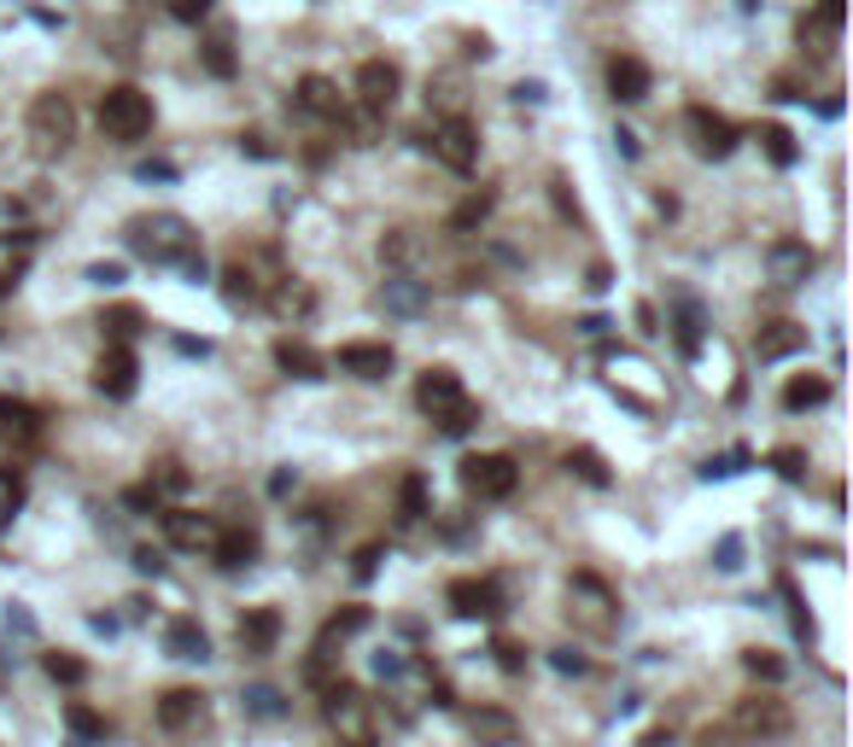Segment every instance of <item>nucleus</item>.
Segmentation results:
<instances>
[{
	"label": "nucleus",
	"mask_w": 853,
	"mask_h": 747,
	"mask_svg": "<svg viewBox=\"0 0 853 747\" xmlns=\"http://www.w3.org/2000/svg\"><path fill=\"white\" fill-rule=\"evenodd\" d=\"M129 245H135L140 257H152V263H181L193 281H206V257L193 252L188 222L170 217V211H158V217H135V222H129Z\"/></svg>",
	"instance_id": "obj_1"
},
{
	"label": "nucleus",
	"mask_w": 853,
	"mask_h": 747,
	"mask_svg": "<svg viewBox=\"0 0 853 747\" xmlns=\"http://www.w3.org/2000/svg\"><path fill=\"white\" fill-rule=\"evenodd\" d=\"M415 403L433 414L444 432H468L474 427V403H468V391H462V380L451 368H426L421 386H415Z\"/></svg>",
	"instance_id": "obj_2"
},
{
	"label": "nucleus",
	"mask_w": 853,
	"mask_h": 747,
	"mask_svg": "<svg viewBox=\"0 0 853 747\" xmlns=\"http://www.w3.org/2000/svg\"><path fill=\"white\" fill-rule=\"evenodd\" d=\"M99 129L112 140H140L152 129V99L140 88H106L99 94Z\"/></svg>",
	"instance_id": "obj_3"
},
{
	"label": "nucleus",
	"mask_w": 853,
	"mask_h": 747,
	"mask_svg": "<svg viewBox=\"0 0 853 747\" xmlns=\"http://www.w3.org/2000/svg\"><path fill=\"white\" fill-rule=\"evenodd\" d=\"M76 140V112H71V99L65 94H42L30 106V147L53 158V152H65Z\"/></svg>",
	"instance_id": "obj_4"
},
{
	"label": "nucleus",
	"mask_w": 853,
	"mask_h": 747,
	"mask_svg": "<svg viewBox=\"0 0 853 747\" xmlns=\"http://www.w3.org/2000/svg\"><path fill=\"white\" fill-rule=\"evenodd\" d=\"M515 462L509 455H468L462 462V485H468L480 503H503V496H515Z\"/></svg>",
	"instance_id": "obj_5"
},
{
	"label": "nucleus",
	"mask_w": 853,
	"mask_h": 747,
	"mask_svg": "<svg viewBox=\"0 0 853 747\" xmlns=\"http://www.w3.org/2000/svg\"><path fill=\"white\" fill-rule=\"evenodd\" d=\"M433 152H439V164H444V170L468 176V170H474V158H480L474 123H468V117H444L439 129H433Z\"/></svg>",
	"instance_id": "obj_6"
},
{
	"label": "nucleus",
	"mask_w": 853,
	"mask_h": 747,
	"mask_svg": "<svg viewBox=\"0 0 853 747\" xmlns=\"http://www.w3.org/2000/svg\"><path fill=\"white\" fill-rule=\"evenodd\" d=\"M730 724H737V736H783L789 730V707L771 701V695H748V701H737Z\"/></svg>",
	"instance_id": "obj_7"
},
{
	"label": "nucleus",
	"mask_w": 853,
	"mask_h": 747,
	"mask_svg": "<svg viewBox=\"0 0 853 747\" xmlns=\"http://www.w3.org/2000/svg\"><path fill=\"white\" fill-rule=\"evenodd\" d=\"M684 129L696 135V152L702 158H730V147H737V129H730L719 112H707V106H689L684 112Z\"/></svg>",
	"instance_id": "obj_8"
},
{
	"label": "nucleus",
	"mask_w": 853,
	"mask_h": 747,
	"mask_svg": "<svg viewBox=\"0 0 853 747\" xmlns=\"http://www.w3.org/2000/svg\"><path fill=\"white\" fill-rule=\"evenodd\" d=\"M451 613H462V619H497L503 596H497L492 578H456V585H451Z\"/></svg>",
	"instance_id": "obj_9"
},
{
	"label": "nucleus",
	"mask_w": 853,
	"mask_h": 747,
	"mask_svg": "<svg viewBox=\"0 0 853 747\" xmlns=\"http://www.w3.org/2000/svg\"><path fill=\"white\" fill-rule=\"evenodd\" d=\"M357 99H362L369 112H392V99H398V65L369 59V65L357 71Z\"/></svg>",
	"instance_id": "obj_10"
},
{
	"label": "nucleus",
	"mask_w": 853,
	"mask_h": 747,
	"mask_svg": "<svg viewBox=\"0 0 853 747\" xmlns=\"http://www.w3.org/2000/svg\"><path fill=\"white\" fill-rule=\"evenodd\" d=\"M766 263H771V281H778V286H801L812 269H819L812 245H801V240H778V245L766 252Z\"/></svg>",
	"instance_id": "obj_11"
},
{
	"label": "nucleus",
	"mask_w": 853,
	"mask_h": 747,
	"mask_svg": "<svg viewBox=\"0 0 853 747\" xmlns=\"http://www.w3.org/2000/svg\"><path fill=\"white\" fill-rule=\"evenodd\" d=\"M608 94L620 99V106H638V99H649V65L632 53L608 59Z\"/></svg>",
	"instance_id": "obj_12"
},
{
	"label": "nucleus",
	"mask_w": 853,
	"mask_h": 747,
	"mask_svg": "<svg viewBox=\"0 0 853 747\" xmlns=\"http://www.w3.org/2000/svg\"><path fill=\"white\" fill-rule=\"evenodd\" d=\"M94 386L106 391V398H129V391H135V350L112 345L106 357H99V368H94Z\"/></svg>",
	"instance_id": "obj_13"
},
{
	"label": "nucleus",
	"mask_w": 853,
	"mask_h": 747,
	"mask_svg": "<svg viewBox=\"0 0 853 747\" xmlns=\"http://www.w3.org/2000/svg\"><path fill=\"white\" fill-rule=\"evenodd\" d=\"M339 368L357 380H386L392 374V350L386 345H339Z\"/></svg>",
	"instance_id": "obj_14"
},
{
	"label": "nucleus",
	"mask_w": 853,
	"mask_h": 747,
	"mask_svg": "<svg viewBox=\"0 0 853 747\" xmlns=\"http://www.w3.org/2000/svg\"><path fill=\"white\" fill-rule=\"evenodd\" d=\"M0 439L7 444H35L42 439V414L18 398H0Z\"/></svg>",
	"instance_id": "obj_15"
},
{
	"label": "nucleus",
	"mask_w": 853,
	"mask_h": 747,
	"mask_svg": "<svg viewBox=\"0 0 853 747\" xmlns=\"http://www.w3.org/2000/svg\"><path fill=\"white\" fill-rule=\"evenodd\" d=\"M165 537H170V544L176 549H211L217 544V526L206 520V514H165Z\"/></svg>",
	"instance_id": "obj_16"
},
{
	"label": "nucleus",
	"mask_w": 853,
	"mask_h": 747,
	"mask_svg": "<svg viewBox=\"0 0 853 747\" xmlns=\"http://www.w3.org/2000/svg\"><path fill=\"white\" fill-rule=\"evenodd\" d=\"M298 106L310 112V117H328V123L345 117V99H339V88H334L328 76H304L298 82Z\"/></svg>",
	"instance_id": "obj_17"
},
{
	"label": "nucleus",
	"mask_w": 853,
	"mask_h": 747,
	"mask_svg": "<svg viewBox=\"0 0 853 747\" xmlns=\"http://www.w3.org/2000/svg\"><path fill=\"white\" fill-rule=\"evenodd\" d=\"M807 345V327H796V322H771V327H760V339H755V350H760V362H778V357H796V350Z\"/></svg>",
	"instance_id": "obj_18"
},
{
	"label": "nucleus",
	"mask_w": 853,
	"mask_h": 747,
	"mask_svg": "<svg viewBox=\"0 0 853 747\" xmlns=\"http://www.w3.org/2000/svg\"><path fill=\"white\" fill-rule=\"evenodd\" d=\"M211 555H217V567H229V572H240V567H252V555H257V537H252L246 526H234V532H217V544H211Z\"/></svg>",
	"instance_id": "obj_19"
},
{
	"label": "nucleus",
	"mask_w": 853,
	"mask_h": 747,
	"mask_svg": "<svg viewBox=\"0 0 853 747\" xmlns=\"http://www.w3.org/2000/svg\"><path fill=\"white\" fill-rule=\"evenodd\" d=\"M275 636H281V619L270 608H252L246 619H240V649H246V654H270Z\"/></svg>",
	"instance_id": "obj_20"
},
{
	"label": "nucleus",
	"mask_w": 853,
	"mask_h": 747,
	"mask_svg": "<svg viewBox=\"0 0 853 747\" xmlns=\"http://www.w3.org/2000/svg\"><path fill=\"white\" fill-rule=\"evenodd\" d=\"M199 713H206V695L199 690H170L165 701H158V724H165V730H188Z\"/></svg>",
	"instance_id": "obj_21"
},
{
	"label": "nucleus",
	"mask_w": 853,
	"mask_h": 747,
	"mask_svg": "<svg viewBox=\"0 0 853 747\" xmlns=\"http://www.w3.org/2000/svg\"><path fill=\"white\" fill-rule=\"evenodd\" d=\"M165 649L176 660H211V636L193 625V619H170V631H165Z\"/></svg>",
	"instance_id": "obj_22"
},
{
	"label": "nucleus",
	"mask_w": 853,
	"mask_h": 747,
	"mask_svg": "<svg viewBox=\"0 0 853 747\" xmlns=\"http://www.w3.org/2000/svg\"><path fill=\"white\" fill-rule=\"evenodd\" d=\"M275 362L287 368L293 380H322V368H328L310 345H298V339H281V345H275Z\"/></svg>",
	"instance_id": "obj_23"
},
{
	"label": "nucleus",
	"mask_w": 853,
	"mask_h": 747,
	"mask_svg": "<svg viewBox=\"0 0 853 747\" xmlns=\"http://www.w3.org/2000/svg\"><path fill=\"white\" fill-rule=\"evenodd\" d=\"M468 724H474V736H480V741H492V747H503V741H515V718H509V713H497V707H485V713H474Z\"/></svg>",
	"instance_id": "obj_24"
},
{
	"label": "nucleus",
	"mask_w": 853,
	"mask_h": 747,
	"mask_svg": "<svg viewBox=\"0 0 853 747\" xmlns=\"http://www.w3.org/2000/svg\"><path fill=\"white\" fill-rule=\"evenodd\" d=\"M65 724H71V736H83V741H106V718H99L94 707H83V701L65 707Z\"/></svg>",
	"instance_id": "obj_25"
},
{
	"label": "nucleus",
	"mask_w": 853,
	"mask_h": 747,
	"mask_svg": "<svg viewBox=\"0 0 853 747\" xmlns=\"http://www.w3.org/2000/svg\"><path fill=\"white\" fill-rule=\"evenodd\" d=\"M824 398H830L824 380H789L783 386V409H812V403H824Z\"/></svg>",
	"instance_id": "obj_26"
},
{
	"label": "nucleus",
	"mask_w": 853,
	"mask_h": 747,
	"mask_svg": "<svg viewBox=\"0 0 853 747\" xmlns=\"http://www.w3.org/2000/svg\"><path fill=\"white\" fill-rule=\"evenodd\" d=\"M760 140H766V158L778 164V170H789V164L801 158V152H796V135H789V129H778V123H771V129H766Z\"/></svg>",
	"instance_id": "obj_27"
},
{
	"label": "nucleus",
	"mask_w": 853,
	"mask_h": 747,
	"mask_svg": "<svg viewBox=\"0 0 853 747\" xmlns=\"http://www.w3.org/2000/svg\"><path fill=\"white\" fill-rule=\"evenodd\" d=\"M485 217H492V193H474V199H462V204H456L451 228H456V234H468V228H480Z\"/></svg>",
	"instance_id": "obj_28"
},
{
	"label": "nucleus",
	"mask_w": 853,
	"mask_h": 747,
	"mask_svg": "<svg viewBox=\"0 0 853 747\" xmlns=\"http://www.w3.org/2000/svg\"><path fill=\"white\" fill-rule=\"evenodd\" d=\"M398 508H403V514H398L403 526H415L421 514H426V485L415 480V473H410V480H403V491H398Z\"/></svg>",
	"instance_id": "obj_29"
},
{
	"label": "nucleus",
	"mask_w": 853,
	"mask_h": 747,
	"mask_svg": "<svg viewBox=\"0 0 853 747\" xmlns=\"http://www.w3.org/2000/svg\"><path fill=\"white\" fill-rule=\"evenodd\" d=\"M567 467H573L585 485H608V467H602L597 450H567Z\"/></svg>",
	"instance_id": "obj_30"
},
{
	"label": "nucleus",
	"mask_w": 853,
	"mask_h": 747,
	"mask_svg": "<svg viewBox=\"0 0 853 747\" xmlns=\"http://www.w3.org/2000/svg\"><path fill=\"white\" fill-rule=\"evenodd\" d=\"M48 677L53 683H83L88 666H83V660H71V654H48Z\"/></svg>",
	"instance_id": "obj_31"
},
{
	"label": "nucleus",
	"mask_w": 853,
	"mask_h": 747,
	"mask_svg": "<svg viewBox=\"0 0 853 747\" xmlns=\"http://www.w3.org/2000/svg\"><path fill=\"white\" fill-rule=\"evenodd\" d=\"M771 467H778L783 480H807V450H796V444H789V450H778V455H771Z\"/></svg>",
	"instance_id": "obj_32"
},
{
	"label": "nucleus",
	"mask_w": 853,
	"mask_h": 747,
	"mask_svg": "<svg viewBox=\"0 0 853 747\" xmlns=\"http://www.w3.org/2000/svg\"><path fill=\"white\" fill-rule=\"evenodd\" d=\"M386 304H392V309H403V316H410V309L421 304V293H415V286L410 281H386V293H380Z\"/></svg>",
	"instance_id": "obj_33"
},
{
	"label": "nucleus",
	"mask_w": 853,
	"mask_h": 747,
	"mask_svg": "<svg viewBox=\"0 0 853 747\" xmlns=\"http://www.w3.org/2000/svg\"><path fill=\"white\" fill-rule=\"evenodd\" d=\"M748 672H755L760 683H783V660H778V654H760V649H755V654H748Z\"/></svg>",
	"instance_id": "obj_34"
},
{
	"label": "nucleus",
	"mask_w": 853,
	"mask_h": 747,
	"mask_svg": "<svg viewBox=\"0 0 853 747\" xmlns=\"http://www.w3.org/2000/svg\"><path fill=\"white\" fill-rule=\"evenodd\" d=\"M246 707H252L257 718H281V695H275V690H263V683H257V690H246Z\"/></svg>",
	"instance_id": "obj_35"
},
{
	"label": "nucleus",
	"mask_w": 853,
	"mask_h": 747,
	"mask_svg": "<svg viewBox=\"0 0 853 747\" xmlns=\"http://www.w3.org/2000/svg\"><path fill=\"white\" fill-rule=\"evenodd\" d=\"M206 65H211L217 76H234V53H229V41H211V48H206Z\"/></svg>",
	"instance_id": "obj_36"
},
{
	"label": "nucleus",
	"mask_w": 853,
	"mask_h": 747,
	"mask_svg": "<svg viewBox=\"0 0 853 747\" xmlns=\"http://www.w3.org/2000/svg\"><path fill=\"white\" fill-rule=\"evenodd\" d=\"M124 503L140 508V514H147V508L158 514V485H135V491H124Z\"/></svg>",
	"instance_id": "obj_37"
},
{
	"label": "nucleus",
	"mask_w": 853,
	"mask_h": 747,
	"mask_svg": "<svg viewBox=\"0 0 853 747\" xmlns=\"http://www.w3.org/2000/svg\"><path fill=\"white\" fill-rule=\"evenodd\" d=\"M88 281H94V286H117V281H124V263H94Z\"/></svg>",
	"instance_id": "obj_38"
},
{
	"label": "nucleus",
	"mask_w": 853,
	"mask_h": 747,
	"mask_svg": "<svg viewBox=\"0 0 853 747\" xmlns=\"http://www.w3.org/2000/svg\"><path fill=\"white\" fill-rule=\"evenodd\" d=\"M492 654H497V666H503V672H526V660H520V649H515V642H497Z\"/></svg>",
	"instance_id": "obj_39"
},
{
	"label": "nucleus",
	"mask_w": 853,
	"mask_h": 747,
	"mask_svg": "<svg viewBox=\"0 0 853 747\" xmlns=\"http://www.w3.org/2000/svg\"><path fill=\"white\" fill-rule=\"evenodd\" d=\"M170 12L181 18V24H193V18H206V12H211V0H176Z\"/></svg>",
	"instance_id": "obj_40"
},
{
	"label": "nucleus",
	"mask_w": 853,
	"mask_h": 747,
	"mask_svg": "<svg viewBox=\"0 0 853 747\" xmlns=\"http://www.w3.org/2000/svg\"><path fill=\"white\" fill-rule=\"evenodd\" d=\"M737 555H743V537H725V544H719V567H725V572H730V567H743Z\"/></svg>",
	"instance_id": "obj_41"
},
{
	"label": "nucleus",
	"mask_w": 853,
	"mask_h": 747,
	"mask_svg": "<svg viewBox=\"0 0 853 747\" xmlns=\"http://www.w3.org/2000/svg\"><path fill=\"white\" fill-rule=\"evenodd\" d=\"M550 660H556V672H573V677H579V672H585V660H579V654H573V649H556V654H550Z\"/></svg>",
	"instance_id": "obj_42"
},
{
	"label": "nucleus",
	"mask_w": 853,
	"mask_h": 747,
	"mask_svg": "<svg viewBox=\"0 0 853 747\" xmlns=\"http://www.w3.org/2000/svg\"><path fill=\"white\" fill-rule=\"evenodd\" d=\"M158 485H165V491H181V485H188V473H181L176 462H165V473H158Z\"/></svg>",
	"instance_id": "obj_43"
},
{
	"label": "nucleus",
	"mask_w": 853,
	"mask_h": 747,
	"mask_svg": "<svg viewBox=\"0 0 853 747\" xmlns=\"http://www.w3.org/2000/svg\"><path fill=\"white\" fill-rule=\"evenodd\" d=\"M375 560H380V544H369V549L357 555V578H369V572H375Z\"/></svg>",
	"instance_id": "obj_44"
},
{
	"label": "nucleus",
	"mask_w": 853,
	"mask_h": 747,
	"mask_svg": "<svg viewBox=\"0 0 853 747\" xmlns=\"http://www.w3.org/2000/svg\"><path fill=\"white\" fill-rule=\"evenodd\" d=\"M515 99H526V106H538V99H544V82H520Z\"/></svg>",
	"instance_id": "obj_45"
},
{
	"label": "nucleus",
	"mask_w": 853,
	"mask_h": 747,
	"mask_svg": "<svg viewBox=\"0 0 853 747\" xmlns=\"http://www.w3.org/2000/svg\"><path fill=\"white\" fill-rule=\"evenodd\" d=\"M614 147H620V158H638V135H632V129H620V135H614Z\"/></svg>",
	"instance_id": "obj_46"
},
{
	"label": "nucleus",
	"mask_w": 853,
	"mask_h": 747,
	"mask_svg": "<svg viewBox=\"0 0 853 747\" xmlns=\"http://www.w3.org/2000/svg\"><path fill=\"white\" fill-rule=\"evenodd\" d=\"M375 672H380V677H398V672H403V660H398V654H380V660H375Z\"/></svg>",
	"instance_id": "obj_47"
},
{
	"label": "nucleus",
	"mask_w": 853,
	"mask_h": 747,
	"mask_svg": "<svg viewBox=\"0 0 853 747\" xmlns=\"http://www.w3.org/2000/svg\"><path fill=\"white\" fill-rule=\"evenodd\" d=\"M12 286H18V269H12V275H0V293H12Z\"/></svg>",
	"instance_id": "obj_48"
}]
</instances>
